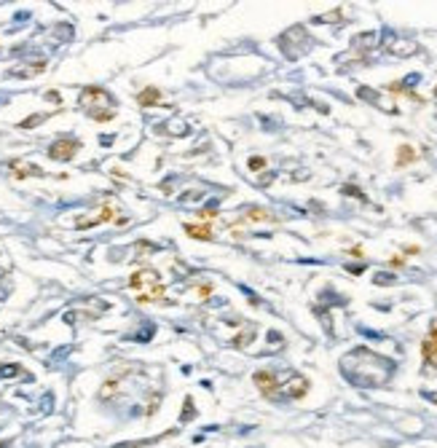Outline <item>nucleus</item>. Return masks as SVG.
Instances as JSON below:
<instances>
[{"mask_svg": "<svg viewBox=\"0 0 437 448\" xmlns=\"http://www.w3.org/2000/svg\"><path fill=\"white\" fill-rule=\"evenodd\" d=\"M341 370H344L346 378L357 387H378V384H384L389 378V373L394 370V362L365 349V347H359V349H351L346 357L341 360Z\"/></svg>", "mask_w": 437, "mask_h": 448, "instance_id": "obj_1", "label": "nucleus"}, {"mask_svg": "<svg viewBox=\"0 0 437 448\" xmlns=\"http://www.w3.org/2000/svg\"><path fill=\"white\" fill-rule=\"evenodd\" d=\"M78 108L94 121H113L116 118V99L99 86H86L78 97Z\"/></svg>", "mask_w": 437, "mask_h": 448, "instance_id": "obj_2", "label": "nucleus"}, {"mask_svg": "<svg viewBox=\"0 0 437 448\" xmlns=\"http://www.w3.org/2000/svg\"><path fill=\"white\" fill-rule=\"evenodd\" d=\"M161 285V274L156 271V268H140V271H135L129 277V287L131 290H142V293H148V290H153V287Z\"/></svg>", "mask_w": 437, "mask_h": 448, "instance_id": "obj_3", "label": "nucleus"}, {"mask_svg": "<svg viewBox=\"0 0 437 448\" xmlns=\"http://www.w3.org/2000/svg\"><path fill=\"white\" fill-rule=\"evenodd\" d=\"M78 148H81V143L75 137H59L56 143H51L49 156L54 158V161H70V158L78 153Z\"/></svg>", "mask_w": 437, "mask_h": 448, "instance_id": "obj_4", "label": "nucleus"}, {"mask_svg": "<svg viewBox=\"0 0 437 448\" xmlns=\"http://www.w3.org/2000/svg\"><path fill=\"white\" fill-rule=\"evenodd\" d=\"M110 218H118V215H116V207H113L110 201H105V204H102V210H97L94 215H89V218H78V220H75V228H91V226L105 223Z\"/></svg>", "mask_w": 437, "mask_h": 448, "instance_id": "obj_5", "label": "nucleus"}, {"mask_svg": "<svg viewBox=\"0 0 437 448\" xmlns=\"http://www.w3.org/2000/svg\"><path fill=\"white\" fill-rule=\"evenodd\" d=\"M8 169L14 172V180H27V177H43V169L41 166H35L30 161H22V158H14L11 164H8Z\"/></svg>", "mask_w": 437, "mask_h": 448, "instance_id": "obj_6", "label": "nucleus"}, {"mask_svg": "<svg viewBox=\"0 0 437 448\" xmlns=\"http://www.w3.org/2000/svg\"><path fill=\"white\" fill-rule=\"evenodd\" d=\"M255 384H258V389L263 392L265 397H277L279 395V378L274 376V373H268V370H258V373H255Z\"/></svg>", "mask_w": 437, "mask_h": 448, "instance_id": "obj_7", "label": "nucleus"}, {"mask_svg": "<svg viewBox=\"0 0 437 448\" xmlns=\"http://www.w3.org/2000/svg\"><path fill=\"white\" fill-rule=\"evenodd\" d=\"M185 234L193 236V239L210 242V239H212V226H210V223H201V226H196V223H188V226H185Z\"/></svg>", "mask_w": 437, "mask_h": 448, "instance_id": "obj_8", "label": "nucleus"}, {"mask_svg": "<svg viewBox=\"0 0 437 448\" xmlns=\"http://www.w3.org/2000/svg\"><path fill=\"white\" fill-rule=\"evenodd\" d=\"M306 389H309V381L300 378V376H292L287 381V387H284V392H287L290 397H303V395H306Z\"/></svg>", "mask_w": 437, "mask_h": 448, "instance_id": "obj_9", "label": "nucleus"}, {"mask_svg": "<svg viewBox=\"0 0 437 448\" xmlns=\"http://www.w3.org/2000/svg\"><path fill=\"white\" fill-rule=\"evenodd\" d=\"M137 102L142 108H150V105H158L161 102V91L156 89V86H148V89H142L140 91V97H137Z\"/></svg>", "mask_w": 437, "mask_h": 448, "instance_id": "obj_10", "label": "nucleus"}, {"mask_svg": "<svg viewBox=\"0 0 437 448\" xmlns=\"http://www.w3.org/2000/svg\"><path fill=\"white\" fill-rule=\"evenodd\" d=\"M421 354H424V360L429 362V365H437V341H424L421 343Z\"/></svg>", "mask_w": 437, "mask_h": 448, "instance_id": "obj_11", "label": "nucleus"}, {"mask_svg": "<svg viewBox=\"0 0 437 448\" xmlns=\"http://www.w3.org/2000/svg\"><path fill=\"white\" fill-rule=\"evenodd\" d=\"M244 220H250V223H258V220H265V223H274V215L271 212H265V210H247V215H244ZM242 220V223H244Z\"/></svg>", "mask_w": 437, "mask_h": 448, "instance_id": "obj_12", "label": "nucleus"}, {"mask_svg": "<svg viewBox=\"0 0 437 448\" xmlns=\"http://www.w3.org/2000/svg\"><path fill=\"white\" fill-rule=\"evenodd\" d=\"M416 161V151L411 145H400V151H397V164L405 166V164H413Z\"/></svg>", "mask_w": 437, "mask_h": 448, "instance_id": "obj_13", "label": "nucleus"}, {"mask_svg": "<svg viewBox=\"0 0 437 448\" xmlns=\"http://www.w3.org/2000/svg\"><path fill=\"white\" fill-rule=\"evenodd\" d=\"M158 298H164V285H158V287H153V290H148V293H137L140 303H150V301H158Z\"/></svg>", "mask_w": 437, "mask_h": 448, "instance_id": "obj_14", "label": "nucleus"}, {"mask_svg": "<svg viewBox=\"0 0 437 448\" xmlns=\"http://www.w3.org/2000/svg\"><path fill=\"white\" fill-rule=\"evenodd\" d=\"M46 118H49L46 113H38V116H32V118H24V121H22V124H19V126H22V129H32V126H38V124H43Z\"/></svg>", "mask_w": 437, "mask_h": 448, "instance_id": "obj_15", "label": "nucleus"}, {"mask_svg": "<svg viewBox=\"0 0 437 448\" xmlns=\"http://www.w3.org/2000/svg\"><path fill=\"white\" fill-rule=\"evenodd\" d=\"M116 392H118V381H108V384H105V387H102V392H99V397H102V400H110L113 395H116Z\"/></svg>", "mask_w": 437, "mask_h": 448, "instance_id": "obj_16", "label": "nucleus"}, {"mask_svg": "<svg viewBox=\"0 0 437 448\" xmlns=\"http://www.w3.org/2000/svg\"><path fill=\"white\" fill-rule=\"evenodd\" d=\"M215 212H217V207H215V204H212V207H204V210H201V212H198V215H201V218H204V220H212V218H215Z\"/></svg>", "mask_w": 437, "mask_h": 448, "instance_id": "obj_17", "label": "nucleus"}, {"mask_svg": "<svg viewBox=\"0 0 437 448\" xmlns=\"http://www.w3.org/2000/svg\"><path fill=\"white\" fill-rule=\"evenodd\" d=\"M191 419H193V403L188 400V408L183 405V422H191Z\"/></svg>", "mask_w": 437, "mask_h": 448, "instance_id": "obj_18", "label": "nucleus"}, {"mask_svg": "<svg viewBox=\"0 0 437 448\" xmlns=\"http://www.w3.org/2000/svg\"><path fill=\"white\" fill-rule=\"evenodd\" d=\"M263 166H265V158H260V156L250 161V169H263Z\"/></svg>", "mask_w": 437, "mask_h": 448, "instance_id": "obj_19", "label": "nucleus"}, {"mask_svg": "<svg viewBox=\"0 0 437 448\" xmlns=\"http://www.w3.org/2000/svg\"><path fill=\"white\" fill-rule=\"evenodd\" d=\"M210 293H212V285H210V282H207V285H198V295H201V298L210 295Z\"/></svg>", "mask_w": 437, "mask_h": 448, "instance_id": "obj_20", "label": "nucleus"}, {"mask_svg": "<svg viewBox=\"0 0 437 448\" xmlns=\"http://www.w3.org/2000/svg\"><path fill=\"white\" fill-rule=\"evenodd\" d=\"M429 335H432V341H437V322H432V330H429Z\"/></svg>", "mask_w": 437, "mask_h": 448, "instance_id": "obj_21", "label": "nucleus"}, {"mask_svg": "<svg viewBox=\"0 0 437 448\" xmlns=\"http://www.w3.org/2000/svg\"><path fill=\"white\" fill-rule=\"evenodd\" d=\"M432 400H434V403H437V395H432Z\"/></svg>", "mask_w": 437, "mask_h": 448, "instance_id": "obj_22", "label": "nucleus"}]
</instances>
